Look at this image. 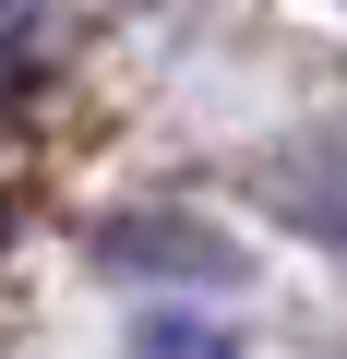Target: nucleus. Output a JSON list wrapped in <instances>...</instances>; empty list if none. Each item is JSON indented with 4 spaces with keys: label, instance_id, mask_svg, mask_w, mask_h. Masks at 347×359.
<instances>
[{
    "label": "nucleus",
    "instance_id": "3",
    "mask_svg": "<svg viewBox=\"0 0 347 359\" xmlns=\"http://www.w3.org/2000/svg\"><path fill=\"white\" fill-rule=\"evenodd\" d=\"M132 359H240V335L204 323V311H144L132 323Z\"/></svg>",
    "mask_w": 347,
    "mask_h": 359
},
{
    "label": "nucleus",
    "instance_id": "2",
    "mask_svg": "<svg viewBox=\"0 0 347 359\" xmlns=\"http://www.w3.org/2000/svg\"><path fill=\"white\" fill-rule=\"evenodd\" d=\"M96 252H108V264H144V276H240V252H228L204 216H108Z\"/></svg>",
    "mask_w": 347,
    "mask_h": 359
},
{
    "label": "nucleus",
    "instance_id": "4",
    "mask_svg": "<svg viewBox=\"0 0 347 359\" xmlns=\"http://www.w3.org/2000/svg\"><path fill=\"white\" fill-rule=\"evenodd\" d=\"M25 60H36V36H25V25H0V96L25 84Z\"/></svg>",
    "mask_w": 347,
    "mask_h": 359
},
{
    "label": "nucleus",
    "instance_id": "1",
    "mask_svg": "<svg viewBox=\"0 0 347 359\" xmlns=\"http://www.w3.org/2000/svg\"><path fill=\"white\" fill-rule=\"evenodd\" d=\"M252 192H264V216H287L299 240L347 252V120H311V132L264 144V168H252Z\"/></svg>",
    "mask_w": 347,
    "mask_h": 359
}]
</instances>
